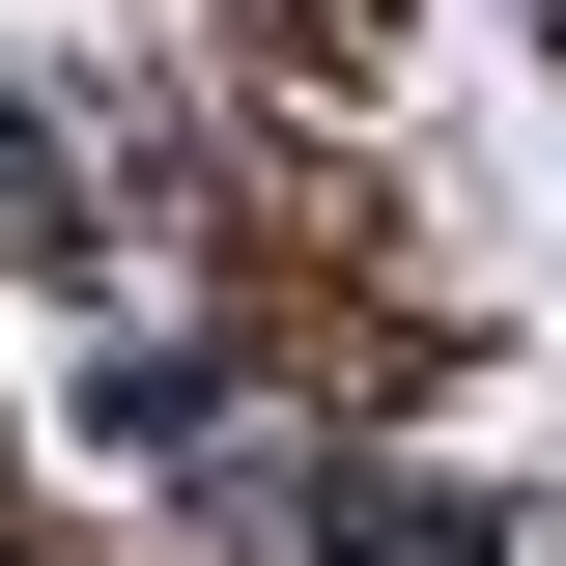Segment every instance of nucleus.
<instances>
[{"label": "nucleus", "mask_w": 566, "mask_h": 566, "mask_svg": "<svg viewBox=\"0 0 566 566\" xmlns=\"http://www.w3.org/2000/svg\"><path fill=\"white\" fill-rule=\"evenodd\" d=\"M340 566H538V510H453V482H340Z\"/></svg>", "instance_id": "1"}]
</instances>
